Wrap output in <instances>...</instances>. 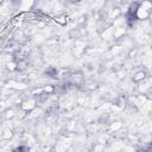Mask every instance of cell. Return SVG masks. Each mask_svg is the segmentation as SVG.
Listing matches in <instances>:
<instances>
[{
  "label": "cell",
  "mask_w": 152,
  "mask_h": 152,
  "mask_svg": "<svg viewBox=\"0 0 152 152\" xmlns=\"http://www.w3.org/2000/svg\"><path fill=\"white\" fill-rule=\"evenodd\" d=\"M27 66H28V62H27V59L18 61V62H17V70H19V71H24V70H26Z\"/></svg>",
  "instance_id": "cell-1"
},
{
  "label": "cell",
  "mask_w": 152,
  "mask_h": 152,
  "mask_svg": "<svg viewBox=\"0 0 152 152\" xmlns=\"http://www.w3.org/2000/svg\"><path fill=\"white\" fill-rule=\"evenodd\" d=\"M146 77V72L145 71H138L134 76H133V82H140V81H142L144 78Z\"/></svg>",
  "instance_id": "cell-2"
},
{
  "label": "cell",
  "mask_w": 152,
  "mask_h": 152,
  "mask_svg": "<svg viewBox=\"0 0 152 152\" xmlns=\"http://www.w3.org/2000/svg\"><path fill=\"white\" fill-rule=\"evenodd\" d=\"M12 137H13V131L10 129V128H5L4 132H2V138L6 139V140H10Z\"/></svg>",
  "instance_id": "cell-3"
},
{
  "label": "cell",
  "mask_w": 152,
  "mask_h": 152,
  "mask_svg": "<svg viewBox=\"0 0 152 152\" xmlns=\"http://www.w3.org/2000/svg\"><path fill=\"white\" fill-rule=\"evenodd\" d=\"M12 152H30V150H28V147L26 145H20L18 147H15Z\"/></svg>",
  "instance_id": "cell-4"
},
{
  "label": "cell",
  "mask_w": 152,
  "mask_h": 152,
  "mask_svg": "<svg viewBox=\"0 0 152 152\" xmlns=\"http://www.w3.org/2000/svg\"><path fill=\"white\" fill-rule=\"evenodd\" d=\"M56 21L59 23L61 25H64V24H66V17L65 15H57L56 17Z\"/></svg>",
  "instance_id": "cell-5"
},
{
  "label": "cell",
  "mask_w": 152,
  "mask_h": 152,
  "mask_svg": "<svg viewBox=\"0 0 152 152\" xmlns=\"http://www.w3.org/2000/svg\"><path fill=\"white\" fill-rule=\"evenodd\" d=\"M13 116H15V113H14L13 109H8V110H6V114H5V118H6V119H12Z\"/></svg>",
  "instance_id": "cell-6"
},
{
  "label": "cell",
  "mask_w": 152,
  "mask_h": 152,
  "mask_svg": "<svg viewBox=\"0 0 152 152\" xmlns=\"http://www.w3.org/2000/svg\"><path fill=\"white\" fill-rule=\"evenodd\" d=\"M137 53V50H132L131 52H129V57H132V56H134Z\"/></svg>",
  "instance_id": "cell-7"
}]
</instances>
